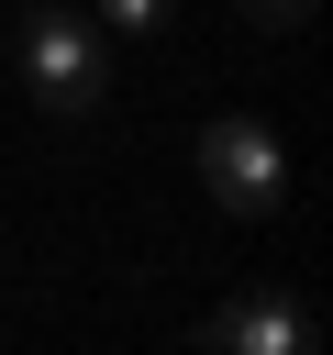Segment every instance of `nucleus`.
Returning <instances> with one entry per match:
<instances>
[{
	"label": "nucleus",
	"instance_id": "f257e3e1",
	"mask_svg": "<svg viewBox=\"0 0 333 355\" xmlns=\"http://www.w3.org/2000/svg\"><path fill=\"white\" fill-rule=\"evenodd\" d=\"M22 89L56 111V122H89L111 100V33L78 11V0H33L22 11Z\"/></svg>",
	"mask_w": 333,
	"mask_h": 355
},
{
	"label": "nucleus",
	"instance_id": "f03ea898",
	"mask_svg": "<svg viewBox=\"0 0 333 355\" xmlns=\"http://www.w3.org/2000/svg\"><path fill=\"white\" fill-rule=\"evenodd\" d=\"M200 189H211L233 222H266V211L289 200V144H278L255 111H222V122L200 133Z\"/></svg>",
	"mask_w": 333,
	"mask_h": 355
},
{
	"label": "nucleus",
	"instance_id": "7ed1b4c3",
	"mask_svg": "<svg viewBox=\"0 0 333 355\" xmlns=\"http://www.w3.org/2000/svg\"><path fill=\"white\" fill-rule=\"evenodd\" d=\"M211 355H322V322L300 288H233L211 322H200Z\"/></svg>",
	"mask_w": 333,
	"mask_h": 355
},
{
	"label": "nucleus",
	"instance_id": "20e7f679",
	"mask_svg": "<svg viewBox=\"0 0 333 355\" xmlns=\"http://www.w3.org/2000/svg\"><path fill=\"white\" fill-rule=\"evenodd\" d=\"M166 11H178V0H89L100 33H166Z\"/></svg>",
	"mask_w": 333,
	"mask_h": 355
},
{
	"label": "nucleus",
	"instance_id": "39448f33",
	"mask_svg": "<svg viewBox=\"0 0 333 355\" xmlns=\"http://www.w3.org/2000/svg\"><path fill=\"white\" fill-rule=\"evenodd\" d=\"M233 11H244L255 33H300V22H311V0H233Z\"/></svg>",
	"mask_w": 333,
	"mask_h": 355
},
{
	"label": "nucleus",
	"instance_id": "423d86ee",
	"mask_svg": "<svg viewBox=\"0 0 333 355\" xmlns=\"http://www.w3.org/2000/svg\"><path fill=\"white\" fill-rule=\"evenodd\" d=\"M22 11H33V0H22Z\"/></svg>",
	"mask_w": 333,
	"mask_h": 355
}]
</instances>
